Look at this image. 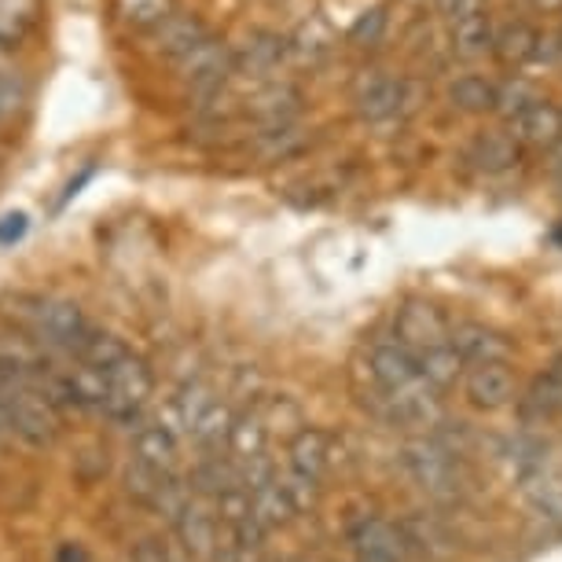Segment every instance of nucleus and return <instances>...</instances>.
Returning a JSON list of instances; mask_svg holds the SVG:
<instances>
[{"label":"nucleus","mask_w":562,"mask_h":562,"mask_svg":"<svg viewBox=\"0 0 562 562\" xmlns=\"http://www.w3.org/2000/svg\"><path fill=\"white\" fill-rule=\"evenodd\" d=\"M265 419L261 416H243V419H232V430H228V449L247 460V456H258L265 452Z\"/></svg>","instance_id":"obj_30"},{"label":"nucleus","mask_w":562,"mask_h":562,"mask_svg":"<svg viewBox=\"0 0 562 562\" xmlns=\"http://www.w3.org/2000/svg\"><path fill=\"white\" fill-rule=\"evenodd\" d=\"M537 8H544V12H562V0H533Z\"/></svg>","instance_id":"obj_37"},{"label":"nucleus","mask_w":562,"mask_h":562,"mask_svg":"<svg viewBox=\"0 0 562 562\" xmlns=\"http://www.w3.org/2000/svg\"><path fill=\"white\" fill-rule=\"evenodd\" d=\"M353 548L357 562H405L408 559V540L401 537L397 526L383 522V518H364L353 526Z\"/></svg>","instance_id":"obj_11"},{"label":"nucleus","mask_w":562,"mask_h":562,"mask_svg":"<svg viewBox=\"0 0 562 562\" xmlns=\"http://www.w3.org/2000/svg\"><path fill=\"white\" fill-rule=\"evenodd\" d=\"M232 52H236V78H272V70L280 67L283 59H288V37L272 34V30H254V34H247V41L243 45H232Z\"/></svg>","instance_id":"obj_10"},{"label":"nucleus","mask_w":562,"mask_h":562,"mask_svg":"<svg viewBox=\"0 0 562 562\" xmlns=\"http://www.w3.org/2000/svg\"><path fill=\"white\" fill-rule=\"evenodd\" d=\"M449 103L463 114H485L496 111V85L482 74H463L449 85Z\"/></svg>","instance_id":"obj_24"},{"label":"nucleus","mask_w":562,"mask_h":562,"mask_svg":"<svg viewBox=\"0 0 562 562\" xmlns=\"http://www.w3.org/2000/svg\"><path fill=\"white\" fill-rule=\"evenodd\" d=\"M383 30H386V12L383 8H371V12H364L353 26H349V45H360V48L379 45Z\"/></svg>","instance_id":"obj_32"},{"label":"nucleus","mask_w":562,"mask_h":562,"mask_svg":"<svg viewBox=\"0 0 562 562\" xmlns=\"http://www.w3.org/2000/svg\"><path fill=\"white\" fill-rule=\"evenodd\" d=\"M559 412H562V386L544 371L540 379H533L526 397H518V416H522V423H548Z\"/></svg>","instance_id":"obj_23"},{"label":"nucleus","mask_w":562,"mask_h":562,"mask_svg":"<svg viewBox=\"0 0 562 562\" xmlns=\"http://www.w3.org/2000/svg\"><path fill=\"white\" fill-rule=\"evenodd\" d=\"M537 37L540 34L529 23H507L504 30L493 34V52H496V59L507 63V67H522V63L533 59Z\"/></svg>","instance_id":"obj_26"},{"label":"nucleus","mask_w":562,"mask_h":562,"mask_svg":"<svg viewBox=\"0 0 562 562\" xmlns=\"http://www.w3.org/2000/svg\"><path fill=\"white\" fill-rule=\"evenodd\" d=\"M56 562H89V551H85L81 544H74V540H67V544H59Z\"/></svg>","instance_id":"obj_36"},{"label":"nucleus","mask_w":562,"mask_h":562,"mask_svg":"<svg viewBox=\"0 0 562 562\" xmlns=\"http://www.w3.org/2000/svg\"><path fill=\"white\" fill-rule=\"evenodd\" d=\"M210 34H214V30H210L199 15L177 12V15H169L166 23L155 30V34H147V41H151V52H155L158 59L177 63L188 48H195L199 41L210 37Z\"/></svg>","instance_id":"obj_15"},{"label":"nucleus","mask_w":562,"mask_h":562,"mask_svg":"<svg viewBox=\"0 0 562 562\" xmlns=\"http://www.w3.org/2000/svg\"><path fill=\"white\" fill-rule=\"evenodd\" d=\"M518 158H522V147L512 133H482L479 140L467 147V162H471L479 173H507V169L518 166Z\"/></svg>","instance_id":"obj_17"},{"label":"nucleus","mask_w":562,"mask_h":562,"mask_svg":"<svg viewBox=\"0 0 562 562\" xmlns=\"http://www.w3.org/2000/svg\"><path fill=\"white\" fill-rule=\"evenodd\" d=\"M0 412L15 438H23L34 449H45L59 438V408L41 394L34 383H12L0 394Z\"/></svg>","instance_id":"obj_3"},{"label":"nucleus","mask_w":562,"mask_h":562,"mask_svg":"<svg viewBox=\"0 0 562 562\" xmlns=\"http://www.w3.org/2000/svg\"><path fill=\"white\" fill-rule=\"evenodd\" d=\"M479 8H482V0H438V12L449 19V23H456V19H463L471 12H479Z\"/></svg>","instance_id":"obj_35"},{"label":"nucleus","mask_w":562,"mask_h":562,"mask_svg":"<svg viewBox=\"0 0 562 562\" xmlns=\"http://www.w3.org/2000/svg\"><path fill=\"white\" fill-rule=\"evenodd\" d=\"M449 346L463 357V364H490V360L512 357V338L485 324H456L449 327Z\"/></svg>","instance_id":"obj_13"},{"label":"nucleus","mask_w":562,"mask_h":562,"mask_svg":"<svg viewBox=\"0 0 562 562\" xmlns=\"http://www.w3.org/2000/svg\"><path fill=\"white\" fill-rule=\"evenodd\" d=\"M180 85L188 89V100L206 103L221 97L225 89H232L236 81V52H232L228 41L221 37H203L195 48H188L184 56L173 63Z\"/></svg>","instance_id":"obj_2"},{"label":"nucleus","mask_w":562,"mask_h":562,"mask_svg":"<svg viewBox=\"0 0 562 562\" xmlns=\"http://www.w3.org/2000/svg\"><path fill=\"white\" fill-rule=\"evenodd\" d=\"M8 386H12V379H8V375H4V371H0V394H4V390H8Z\"/></svg>","instance_id":"obj_38"},{"label":"nucleus","mask_w":562,"mask_h":562,"mask_svg":"<svg viewBox=\"0 0 562 562\" xmlns=\"http://www.w3.org/2000/svg\"><path fill=\"white\" fill-rule=\"evenodd\" d=\"M173 522H177L180 544L192 551L195 559H210L221 548V533H217L221 518L210 512L203 501H192V496H188V504L173 515Z\"/></svg>","instance_id":"obj_12"},{"label":"nucleus","mask_w":562,"mask_h":562,"mask_svg":"<svg viewBox=\"0 0 562 562\" xmlns=\"http://www.w3.org/2000/svg\"><path fill=\"white\" fill-rule=\"evenodd\" d=\"M243 111L247 119L258 125V130H269V125H283V122H294L302 111V92L294 89L291 81H276V78H265L258 89L243 100Z\"/></svg>","instance_id":"obj_7"},{"label":"nucleus","mask_w":562,"mask_h":562,"mask_svg":"<svg viewBox=\"0 0 562 562\" xmlns=\"http://www.w3.org/2000/svg\"><path fill=\"white\" fill-rule=\"evenodd\" d=\"M522 482V493L526 501L537 507L540 515L548 518V522H559L562 526V474H555V467H540V471L526 474Z\"/></svg>","instance_id":"obj_21"},{"label":"nucleus","mask_w":562,"mask_h":562,"mask_svg":"<svg viewBox=\"0 0 562 562\" xmlns=\"http://www.w3.org/2000/svg\"><path fill=\"white\" fill-rule=\"evenodd\" d=\"M26 100V85L15 78V74H4L0 70V122H8L12 114L23 108Z\"/></svg>","instance_id":"obj_33"},{"label":"nucleus","mask_w":562,"mask_h":562,"mask_svg":"<svg viewBox=\"0 0 562 562\" xmlns=\"http://www.w3.org/2000/svg\"><path fill=\"white\" fill-rule=\"evenodd\" d=\"M177 12H180V0H111L114 23L130 30V34H155Z\"/></svg>","instance_id":"obj_18"},{"label":"nucleus","mask_w":562,"mask_h":562,"mask_svg":"<svg viewBox=\"0 0 562 562\" xmlns=\"http://www.w3.org/2000/svg\"><path fill=\"white\" fill-rule=\"evenodd\" d=\"M449 316H445L434 302L412 299L397 310L394 316V342H401L412 353H423V349L445 346L449 342Z\"/></svg>","instance_id":"obj_6"},{"label":"nucleus","mask_w":562,"mask_h":562,"mask_svg":"<svg viewBox=\"0 0 562 562\" xmlns=\"http://www.w3.org/2000/svg\"><path fill=\"white\" fill-rule=\"evenodd\" d=\"M401 463L412 474V482L419 485L423 493L434 496V501H460L467 493V474L463 463L449 445L438 438H416L401 449Z\"/></svg>","instance_id":"obj_1"},{"label":"nucleus","mask_w":562,"mask_h":562,"mask_svg":"<svg viewBox=\"0 0 562 562\" xmlns=\"http://www.w3.org/2000/svg\"><path fill=\"white\" fill-rule=\"evenodd\" d=\"M210 405H214V397H210V390L203 383L184 386V390H180V397H177V419H180V427L192 430V423L203 416Z\"/></svg>","instance_id":"obj_31"},{"label":"nucleus","mask_w":562,"mask_h":562,"mask_svg":"<svg viewBox=\"0 0 562 562\" xmlns=\"http://www.w3.org/2000/svg\"><path fill=\"white\" fill-rule=\"evenodd\" d=\"M133 456L151 467H162V471H173L177 463V427H169L166 419H151L136 430L133 438Z\"/></svg>","instance_id":"obj_19"},{"label":"nucleus","mask_w":562,"mask_h":562,"mask_svg":"<svg viewBox=\"0 0 562 562\" xmlns=\"http://www.w3.org/2000/svg\"><path fill=\"white\" fill-rule=\"evenodd\" d=\"M155 390L151 368L140 357H122L119 364L103 371V408L100 416H108L111 423H136L140 412L147 408Z\"/></svg>","instance_id":"obj_5"},{"label":"nucleus","mask_w":562,"mask_h":562,"mask_svg":"<svg viewBox=\"0 0 562 562\" xmlns=\"http://www.w3.org/2000/svg\"><path fill=\"white\" fill-rule=\"evenodd\" d=\"M37 23V0H0V48H19Z\"/></svg>","instance_id":"obj_28"},{"label":"nucleus","mask_w":562,"mask_h":562,"mask_svg":"<svg viewBox=\"0 0 562 562\" xmlns=\"http://www.w3.org/2000/svg\"><path fill=\"white\" fill-rule=\"evenodd\" d=\"M305 144H310L305 130H299L294 122H283V125H269V130H258V136H254V155L261 162H288V158L305 151Z\"/></svg>","instance_id":"obj_20"},{"label":"nucleus","mask_w":562,"mask_h":562,"mask_svg":"<svg viewBox=\"0 0 562 562\" xmlns=\"http://www.w3.org/2000/svg\"><path fill=\"white\" fill-rule=\"evenodd\" d=\"M357 114L364 122H390L412 108V85L405 78H390V74H375L357 89Z\"/></svg>","instance_id":"obj_8"},{"label":"nucleus","mask_w":562,"mask_h":562,"mask_svg":"<svg viewBox=\"0 0 562 562\" xmlns=\"http://www.w3.org/2000/svg\"><path fill=\"white\" fill-rule=\"evenodd\" d=\"M419 360V371H423V379L438 390H449L456 379L463 375V357L456 353V349L445 342V346H434V349H423V353H416Z\"/></svg>","instance_id":"obj_27"},{"label":"nucleus","mask_w":562,"mask_h":562,"mask_svg":"<svg viewBox=\"0 0 562 562\" xmlns=\"http://www.w3.org/2000/svg\"><path fill=\"white\" fill-rule=\"evenodd\" d=\"M74 357H78L81 364L97 368V371H108V368L119 364L122 357H130V346H125L119 335L97 331V327H89V335H85L81 342H78V349H74Z\"/></svg>","instance_id":"obj_25"},{"label":"nucleus","mask_w":562,"mask_h":562,"mask_svg":"<svg viewBox=\"0 0 562 562\" xmlns=\"http://www.w3.org/2000/svg\"><path fill=\"white\" fill-rule=\"evenodd\" d=\"M493 34H496L493 19L479 8V12H471L452 23V52L463 59H479L485 52H493Z\"/></svg>","instance_id":"obj_22"},{"label":"nucleus","mask_w":562,"mask_h":562,"mask_svg":"<svg viewBox=\"0 0 562 562\" xmlns=\"http://www.w3.org/2000/svg\"><path fill=\"white\" fill-rule=\"evenodd\" d=\"M26 310L19 313L23 324L30 327V335L37 338L45 349H63V353H74L78 342L89 335V316L81 313L78 302L70 299H23Z\"/></svg>","instance_id":"obj_4"},{"label":"nucleus","mask_w":562,"mask_h":562,"mask_svg":"<svg viewBox=\"0 0 562 562\" xmlns=\"http://www.w3.org/2000/svg\"><path fill=\"white\" fill-rule=\"evenodd\" d=\"M512 136L529 147H555L562 140V108L548 100H529L512 119Z\"/></svg>","instance_id":"obj_14"},{"label":"nucleus","mask_w":562,"mask_h":562,"mask_svg":"<svg viewBox=\"0 0 562 562\" xmlns=\"http://www.w3.org/2000/svg\"><path fill=\"white\" fill-rule=\"evenodd\" d=\"M463 394L479 412H501L515 401V375L507 360H490V364H474L463 375Z\"/></svg>","instance_id":"obj_9"},{"label":"nucleus","mask_w":562,"mask_h":562,"mask_svg":"<svg viewBox=\"0 0 562 562\" xmlns=\"http://www.w3.org/2000/svg\"><path fill=\"white\" fill-rule=\"evenodd\" d=\"M133 562H180V559L173 555V548L162 544V540H144V544L133 551Z\"/></svg>","instance_id":"obj_34"},{"label":"nucleus","mask_w":562,"mask_h":562,"mask_svg":"<svg viewBox=\"0 0 562 562\" xmlns=\"http://www.w3.org/2000/svg\"><path fill=\"white\" fill-rule=\"evenodd\" d=\"M331 452H335L331 434L321 427H305L294 434V441H291V471L321 482L324 471L331 467Z\"/></svg>","instance_id":"obj_16"},{"label":"nucleus","mask_w":562,"mask_h":562,"mask_svg":"<svg viewBox=\"0 0 562 562\" xmlns=\"http://www.w3.org/2000/svg\"><path fill=\"white\" fill-rule=\"evenodd\" d=\"M8 434V423H4V412H0V438Z\"/></svg>","instance_id":"obj_39"},{"label":"nucleus","mask_w":562,"mask_h":562,"mask_svg":"<svg viewBox=\"0 0 562 562\" xmlns=\"http://www.w3.org/2000/svg\"><path fill=\"white\" fill-rule=\"evenodd\" d=\"M228 430H232V412L214 401V405H210L203 416L192 423V430H188V434H192V438L203 445V449H217L221 441L228 445Z\"/></svg>","instance_id":"obj_29"}]
</instances>
